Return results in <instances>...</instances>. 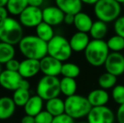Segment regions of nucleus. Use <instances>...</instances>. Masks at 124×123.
<instances>
[{
    "label": "nucleus",
    "mask_w": 124,
    "mask_h": 123,
    "mask_svg": "<svg viewBox=\"0 0 124 123\" xmlns=\"http://www.w3.org/2000/svg\"><path fill=\"white\" fill-rule=\"evenodd\" d=\"M19 49L25 58L41 60L47 56V42L36 36H24L19 43Z\"/></svg>",
    "instance_id": "1"
},
{
    "label": "nucleus",
    "mask_w": 124,
    "mask_h": 123,
    "mask_svg": "<svg viewBox=\"0 0 124 123\" xmlns=\"http://www.w3.org/2000/svg\"><path fill=\"white\" fill-rule=\"evenodd\" d=\"M84 52L86 62L97 67L105 64L110 54V50L104 40H91Z\"/></svg>",
    "instance_id": "2"
},
{
    "label": "nucleus",
    "mask_w": 124,
    "mask_h": 123,
    "mask_svg": "<svg viewBox=\"0 0 124 123\" xmlns=\"http://www.w3.org/2000/svg\"><path fill=\"white\" fill-rule=\"evenodd\" d=\"M23 37V29L20 21L8 17L0 22V41L14 46L19 44Z\"/></svg>",
    "instance_id": "3"
},
{
    "label": "nucleus",
    "mask_w": 124,
    "mask_h": 123,
    "mask_svg": "<svg viewBox=\"0 0 124 123\" xmlns=\"http://www.w3.org/2000/svg\"><path fill=\"white\" fill-rule=\"evenodd\" d=\"M65 103V113L74 120L87 117L92 106L87 97L79 94H74L67 97L64 100Z\"/></svg>",
    "instance_id": "4"
},
{
    "label": "nucleus",
    "mask_w": 124,
    "mask_h": 123,
    "mask_svg": "<svg viewBox=\"0 0 124 123\" xmlns=\"http://www.w3.org/2000/svg\"><path fill=\"white\" fill-rule=\"evenodd\" d=\"M122 5L115 0H99L94 5V14L98 20L111 23L120 17Z\"/></svg>",
    "instance_id": "5"
},
{
    "label": "nucleus",
    "mask_w": 124,
    "mask_h": 123,
    "mask_svg": "<svg viewBox=\"0 0 124 123\" xmlns=\"http://www.w3.org/2000/svg\"><path fill=\"white\" fill-rule=\"evenodd\" d=\"M73 50L69 40L60 35H56L47 42V55L61 62L67 61L72 56Z\"/></svg>",
    "instance_id": "6"
},
{
    "label": "nucleus",
    "mask_w": 124,
    "mask_h": 123,
    "mask_svg": "<svg viewBox=\"0 0 124 123\" xmlns=\"http://www.w3.org/2000/svg\"><path fill=\"white\" fill-rule=\"evenodd\" d=\"M60 94V79L57 77L44 75L39 80L36 86V94L43 100L58 97Z\"/></svg>",
    "instance_id": "7"
},
{
    "label": "nucleus",
    "mask_w": 124,
    "mask_h": 123,
    "mask_svg": "<svg viewBox=\"0 0 124 123\" xmlns=\"http://www.w3.org/2000/svg\"><path fill=\"white\" fill-rule=\"evenodd\" d=\"M0 85L7 90L15 91L18 89H30V83L19 72L3 70L0 74Z\"/></svg>",
    "instance_id": "8"
},
{
    "label": "nucleus",
    "mask_w": 124,
    "mask_h": 123,
    "mask_svg": "<svg viewBox=\"0 0 124 123\" xmlns=\"http://www.w3.org/2000/svg\"><path fill=\"white\" fill-rule=\"evenodd\" d=\"M116 116L113 110L106 105L92 107L87 116L89 123H114Z\"/></svg>",
    "instance_id": "9"
},
{
    "label": "nucleus",
    "mask_w": 124,
    "mask_h": 123,
    "mask_svg": "<svg viewBox=\"0 0 124 123\" xmlns=\"http://www.w3.org/2000/svg\"><path fill=\"white\" fill-rule=\"evenodd\" d=\"M19 19L22 26L27 27V28L36 27L43 21L42 10L36 7L28 6L19 15Z\"/></svg>",
    "instance_id": "10"
},
{
    "label": "nucleus",
    "mask_w": 124,
    "mask_h": 123,
    "mask_svg": "<svg viewBox=\"0 0 124 123\" xmlns=\"http://www.w3.org/2000/svg\"><path fill=\"white\" fill-rule=\"evenodd\" d=\"M106 71L113 75L121 76L124 73V55L121 52H110L104 64Z\"/></svg>",
    "instance_id": "11"
},
{
    "label": "nucleus",
    "mask_w": 124,
    "mask_h": 123,
    "mask_svg": "<svg viewBox=\"0 0 124 123\" xmlns=\"http://www.w3.org/2000/svg\"><path fill=\"white\" fill-rule=\"evenodd\" d=\"M40 65H41V72L44 75L57 77L59 74H61L62 62L49 55L40 60Z\"/></svg>",
    "instance_id": "12"
},
{
    "label": "nucleus",
    "mask_w": 124,
    "mask_h": 123,
    "mask_svg": "<svg viewBox=\"0 0 124 123\" xmlns=\"http://www.w3.org/2000/svg\"><path fill=\"white\" fill-rule=\"evenodd\" d=\"M65 14L57 6H48L42 9L43 22L56 26L62 24L64 20Z\"/></svg>",
    "instance_id": "13"
},
{
    "label": "nucleus",
    "mask_w": 124,
    "mask_h": 123,
    "mask_svg": "<svg viewBox=\"0 0 124 123\" xmlns=\"http://www.w3.org/2000/svg\"><path fill=\"white\" fill-rule=\"evenodd\" d=\"M41 71L40 61L36 59H29L25 58L20 62V66L19 68V73L25 79H31L36 76Z\"/></svg>",
    "instance_id": "14"
},
{
    "label": "nucleus",
    "mask_w": 124,
    "mask_h": 123,
    "mask_svg": "<svg viewBox=\"0 0 124 123\" xmlns=\"http://www.w3.org/2000/svg\"><path fill=\"white\" fill-rule=\"evenodd\" d=\"M90 41V40L88 33L80 32V31H77L76 33H74L69 40V43L73 51H76V52L85 51Z\"/></svg>",
    "instance_id": "15"
},
{
    "label": "nucleus",
    "mask_w": 124,
    "mask_h": 123,
    "mask_svg": "<svg viewBox=\"0 0 124 123\" xmlns=\"http://www.w3.org/2000/svg\"><path fill=\"white\" fill-rule=\"evenodd\" d=\"M55 3L65 14L76 15L82 12L83 3L80 0H55Z\"/></svg>",
    "instance_id": "16"
},
{
    "label": "nucleus",
    "mask_w": 124,
    "mask_h": 123,
    "mask_svg": "<svg viewBox=\"0 0 124 123\" xmlns=\"http://www.w3.org/2000/svg\"><path fill=\"white\" fill-rule=\"evenodd\" d=\"M87 99L90 101L92 107L104 106L106 105L110 100V95L106 90L103 89H95L91 90L87 95Z\"/></svg>",
    "instance_id": "17"
},
{
    "label": "nucleus",
    "mask_w": 124,
    "mask_h": 123,
    "mask_svg": "<svg viewBox=\"0 0 124 123\" xmlns=\"http://www.w3.org/2000/svg\"><path fill=\"white\" fill-rule=\"evenodd\" d=\"M16 105L13 99L8 96L0 97V120H7L15 114Z\"/></svg>",
    "instance_id": "18"
},
{
    "label": "nucleus",
    "mask_w": 124,
    "mask_h": 123,
    "mask_svg": "<svg viewBox=\"0 0 124 123\" xmlns=\"http://www.w3.org/2000/svg\"><path fill=\"white\" fill-rule=\"evenodd\" d=\"M94 21L92 18L86 13L80 12L74 16V25L76 30L80 32L89 33L93 25Z\"/></svg>",
    "instance_id": "19"
},
{
    "label": "nucleus",
    "mask_w": 124,
    "mask_h": 123,
    "mask_svg": "<svg viewBox=\"0 0 124 123\" xmlns=\"http://www.w3.org/2000/svg\"><path fill=\"white\" fill-rule=\"evenodd\" d=\"M43 108V100L39 96V95H33L31 96L30 100L27 101L25 105L24 106V110H25L26 115L36 116V115L42 111Z\"/></svg>",
    "instance_id": "20"
},
{
    "label": "nucleus",
    "mask_w": 124,
    "mask_h": 123,
    "mask_svg": "<svg viewBox=\"0 0 124 123\" xmlns=\"http://www.w3.org/2000/svg\"><path fill=\"white\" fill-rule=\"evenodd\" d=\"M46 110H47L52 116H57L65 113L64 100H62L59 97H56L49 100H46Z\"/></svg>",
    "instance_id": "21"
},
{
    "label": "nucleus",
    "mask_w": 124,
    "mask_h": 123,
    "mask_svg": "<svg viewBox=\"0 0 124 123\" xmlns=\"http://www.w3.org/2000/svg\"><path fill=\"white\" fill-rule=\"evenodd\" d=\"M107 24L101 20H96L93 23L89 33L93 40H103L107 35Z\"/></svg>",
    "instance_id": "22"
},
{
    "label": "nucleus",
    "mask_w": 124,
    "mask_h": 123,
    "mask_svg": "<svg viewBox=\"0 0 124 123\" xmlns=\"http://www.w3.org/2000/svg\"><path fill=\"white\" fill-rule=\"evenodd\" d=\"M77 82L75 79L63 77L60 79V89L61 93L66 97L72 96L76 94L77 91Z\"/></svg>",
    "instance_id": "23"
},
{
    "label": "nucleus",
    "mask_w": 124,
    "mask_h": 123,
    "mask_svg": "<svg viewBox=\"0 0 124 123\" xmlns=\"http://www.w3.org/2000/svg\"><path fill=\"white\" fill-rule=\"evenodd\" d=\"M36 36H38L40 39L46 41V42H49L55 36L54 30L52 25H48L43 21L36 27Z\"/></svg>",
    "instance_id": "24"
},
{
    "label": "nucleus",
    "mask_w": 124,
    "mask_h": 123,
    "mask_svg": "<svg viewBox=\"0 0 124 123\" xmlns=\"http://www.w3.org/2000/svg\"><path fill=\"white\" fill-rule=\"evenodd\" d=\"M29 6L28 0H8L6 8L12 15H20Z\"/></svg>",
    "instance_id": "25"
},
{
    "label": "nucleus",
    "mask_w": 124,
    "mask_h": 123,
    "mask_svg": "<svg viewBox=\"0 0 124 123\" xmlns=\"http://www.w3.org/2000/svg\"><path fill=\"white\" fill-rule=\"evenodd\" d=\"M15 56V49L13 45L0 41V63L6 64Z\"/></svg>",
    "instance_id": "26"
},
{
    "label": "nucleus",
    "mask_w": 124,
    "mask_h": 123,
    "mask_svg": "<svg viewBox=\"0 0 124 123\" xmlns=\"http://www.w3.org/2000/svg\"><path fill=\"white\" fill-rule=\"evenodd\" d=\"M116 82H117V77L107 72L102 73L98 79V84L100 88L105 90L113 89L116 85Z\"/></svg>",
    "instance_id": "27"
},
{
    "label": "nucleus",
    "mask_w": 124,
    "mask_h": 123,
    "mask_svg": "<svg viewBox=\"0 0 124 123\" xmlns=\"http://www.w3.org/2000/svg\"><path fill=\"white\" fill-rule=\"evenodd\" d=\"M31 98V94H30L29 89H18L15 91H14L13 99L14 102L16 105V106L24 107L27 101Z\"/></svg>",
    "instance_id": "28"
},
{
    "label": "nucleus",
    "mask_w": 124,
    "mask_h": 123,
    "mask_svg": "<svg viewBox=\"0 0 124 123\" xmlns=\"http://www.w3.org/2000/svg\"><path fill=\"white\" fill-rule=\"evenodd\" d=\"M61 74L63 77L71 78V79H76L80 74V67L77 64L73 62H66L62 63Z\"/></svg>",
    "instance_id": "29"
},
{
    "label": "nucleus",
    "mask_w": 124,
    "mask_h": 123,
    "mask_svg": "<svg viewBox=\"0 0 124 123\" xmlns=\"http://www.w3.org/2000/svg\"><path fill=\"white\" fill-rule=\"evenodd\" d=\"M106 44L111 52H121L124 50V38L115 35L108 39Z\"/></svg>",
    "instance_id": "30"
},
{
    "label": "nucleus",
    "mask_w": 124,
    "mask_h": 123,
    "mask_svg": "<svg viewBox=\"0 0 124 123\" xmlns=\"http://www.w3.org/2000/svg\"><path fill=\"white\" fill-rule=\"evenodd\" d=\"M111 97L115 103L121 105L124 104V85L116 84L111 91Z\"/></svg>",
    "instance_id": "31"
},
{
    "label": "nucleus",
    "mask_w": 124,
    "mask_h": 123,
    "mask_svg": "<svg viewBox=\"0 0 124 123\" xmlns=\"http://www.w3.org/2000/svg\"><path fill=\"white\" fill-rule=\"evenodd\" d=\"M53 117L47 110H42L35 116L36 123H52Z\"/></svg>",
    "instance_id": "32"
},
{
    "label": "nucleus",
    "mask_w": 124,
    "mask_h": 123,
    "mask_svg": "<svg viewBox=\"0 0 124 123\" xmlns=\"http://www.w3.org/2000/svg\"><path fill=\"white\" fill-rule=\"evenodd\" d=\"M114 31L116 35L124 38V16H120L114 21Z\"/></svg>",
    "instance_id": "33"
},
{
    "label": "nucleus",
    "mask_w": 124,
    "mask_h": 123,
    "mask_svg": "<svg viewBox=\"0 0 124 123\" xmlns=\"http://www.w3.org/2000/svg\"><path fill=\"white\" fill-rule=\"evenodd\" d=\"M52 123H75V122L74 118L69 116L68 114L63 113L62 115L54 116Z\"/></svg>",
    "instance_id": "34"
},
{
    "label": "nucleus",
    "mask_w": 124,
    "mask_h": 123,
    "mask_svg": "<svg viewBox=\"0 0 124 123\" xmlns=\"http://www.w3.org/2000/svg\"><path fill=\"white\" fill-rule=\"evenodd\" d=\"M6 69L9 71H15V72H18L19 68H20V62L16 59H12L10 61H8L6 64Z\"/></svg>",
    "instance_id": "35"
},
{
    "label": "nucleus",
    "mask_w": 124,
    "mask_h": 123,
    "mask_svg": "<svg viewBox=\"0 0 124 123\" xmlns=\"http://www.w3.org/2000/svg\"><path fill=\"white\" fill-rule=\"evenodd\" d=\"M116 118L118 123H124V104L119 105L116 110Z\"/></svg>",
    "instance_id": "36"
},
{
    "label": "nucleus",
    "mask_w": 124,
    "mask_h": 123,
    "mask_svg": "<svg viewBox=\"0 0 124 123\" xmlns=\"http://www.w3.org/2000/svg\"><path fill=\"white\" fill-rule=\"evenodd\" d=\"M8 11L7 9V8L5 6H2L0 7V22L4 20L5 19L8 18Z\"/></svg>",
    "instance_id": "37"
},
{
    "label": "nucleus",
    "mask_w": 124,
    "mask_h": 123,
    "mask_svg": "<svg viewBox=\"0 0 124 123\" xmlns=\"http://www.w3.org/2000/svg\"><path fill=\"white\" fill-rule=\"evenodd\" d=\"M74 14H65L64 16V20L63 22L66 25H74Z\"/></svg>",
    "instance_id": "38"
},
{
    "label": "nucleus",
    "mask_w": 124,
    "mask_h": 123,
    "mask_svg": "<svg viewBox=\"0 0 124 123\" xmlns=\"http://www.w3.org/2000/svg\"><path fill=\"white\" fill-rule=\"evenodd\" d=\"M20 123H36L35 122V117L32 116H29V115H25L22 117Z\"/></svg>",
    "instance_id": "39"
},
{
    "label": "nucleus",
    "mask_w": 124,
    "mask_h": 123,
    "mask_svg": "<svg viewBox=\"0 0 124 123\" xmlns=\"http://www.w3.org/2000/svg\"><path fill=\"white\" fill-rule=\"evenodd\" d=\"M43 2L44 0H28L29 6L36 7V8H40V6L42 5Z\"/></svg>",
    "instance_id": "40"
},
{
    "label": "nucleus",
    "mask_w": 124,
    "mask_h": 123,
    "mask_svg": "<svg viewBox=\"0 0 124 123\" xmlns=\"http://www.w3.org/2000/svg\"><path fill=\"white\" fill-rule=\"evenodd\" d=\"M83 3H85V4L88 5H95L99 0H80Z\"/></svg>",
    "instance_id": "41"
},
{
    "label": "nucleus",
    "mask_w": 124,
    "mask_h": 123,
    "mask_svg": "<svg viewBox=\"0 0 124 123\" xmlns=\"http://www.w3.org/2000/svg\"><path fill=\"white\" fill-rule=\"evenodd\" d=\"M7 3H8V0H0V7L6 6Z\"/></svg>",
    "instance_id": "42"
},
{
    "label": "nucleus",
    "mask_w": 124,
    "mask_h": 123,
    "mask_svg": "<svg viewBox=\"0 0 124 123\" xmlns=\"http://www.w3.org/2000/svg\"><path fill=\"white\" fill-rule=\"evenodd\" d=\"M116 2H117L118 3H120L121 5H123V6H124V0H115Z\"/></svg>",
    "instance_id": "43"
},
{
    "label": "nucleus",
    "mask_w": 124,
    "mask_h": 123,
    "mask_svg": "<svg viewBox=\"0 0 124 123\" xmlns=\"http://www.w3.org/2000/svg\"><path fill=\"white\" fill-rule=\"evenodd\" d=\"M2 72H3V70H2V64L0 63V74L2 73Z\"/></svg>",
    "instance_id": "44"
},
{
    "label": "nucleus",
    "mask_w": 124,
    "mask_h": 123,
    "mask_svg": "<svg viewBox=\"0 0 124 123\" xmlns=\"http://www.w3.org/2000/svg\"><path fill=\"white\" fill-rule=\"evenodd\" d=\"M75 123H89L88 122H75Z\"/></svg>",
    "instance_id": "45"
}]
</instances>
